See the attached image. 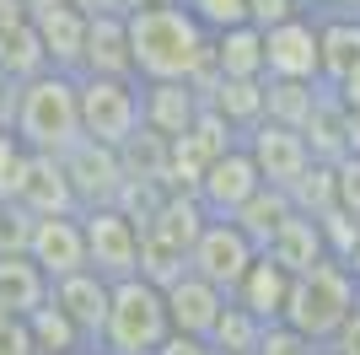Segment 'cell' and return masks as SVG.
Instances as JSON below:
<instances>
[{"instance_id": "38", "label": "cell", "mask_w": 360, "mask_h": 355, "mask_svg": "<svg viewBox=\"0 0 360 355\" xmlns=\"http://www.w3.org/2000/svg\"><path fill=\"white\" fill-rule=\"evenodd\" d=\"M333 97H339V103H345V108H349V113H355V118H360V70H355V75H349V81H345V87H339V92H333Z\"/></svg>"}, {"instance_id": "37", "label": "cell", "mask_w": 360, "mask_h": 355, "mask_svg": "<svg viewBox=\"0 0 360 355\" xmlns=\"http://www.w3.org/2000/svg\"><path fill=\"white\" fill-rule=\"evenodd\" d=\"M81 16H124V0H70Z\"/></svg>"}, {"instance_id": "31", "label": "cell", "mask_w": 360, "mask_h": 355, "mask_svg": "<svg viewBox=\"0 0 360 355\" xmlns=\"http://www.w3.org/2000/svg\"><path fill=\"white\" fill-rule=\"evenodd\" d=\"M183 11H188L199 27L215 38V32L242 27V22H248V0H183Z\"/></svg>"}, {"instance_id": "19", "label": "cell", "mask_w": 360, "mask_h": 355, "mask_svg": "<svg viewBox=\"0 0 360 355\" xmlns=\"http://www.w3.org/2000/svg\"><path fill=\"white\" fill-rule=\"evenodd\" d=\"M81 75H103V81H135V59H129V27L124 16H91L86 22V54Z\"/></svg>"}, {"instance_id": "29", "label": "cell", "mask_w": 360, "mask_h": 355, "mask_svg": "<svg viewBox=\"0 0 360 355\" xmlns=\"http://www.w3.org/2000/svg\"><path fill=\"white\" fill-rule=\"evenodd\" d=\"M258 340H264V323H258L253 312H242L237 301H226L205 344H210L215 355H253V350H258Z\"/></svg>"}, {"instance_id": "16", "label": "cell", "mask_w": 360, "mask_h": 355, "mask_svg": "<svg viewBox=\"0 0 360 355\" xmlns=\"http://www.w3.org/2000/svg\"><path fill=\"white\" fill-rule=\"evenodd\" d=\"M49 307L60 312L65 323H70L75 334L97 350V340H103V318H108V280H97L91 269L65 275V280L49 285Z\"/></svg>"}, {"instance_id": "40", "label": "cell", "mask_w": 360, "mask_h": 355, "mask_svg": "<svg viewBox=\"0 0 360 355\" xmlns=\"http://www.w3.org/2000/svg\"><path fill=\"white\" fill-rule=\"evenodd\" d=\"M312 11H360V0H307Z\"/></svg>"}, {"instance_id": "10", "label": "cell", "mask_w": 360, "mask_h": 355, "mask_svg": "<svg viewBox=\"0 0 360 355\" xmlns=\"http://www.w3.org/2000/svg\"><path fill=\"white\" fill-rule=\"evenodd\" d=\"M264 81H296V87H323L317 65V22L312 11L264 32Z\"/></svg>"}, {"instance_id": "24", "label": "cell", "mask_w": 360, "mask_h": 355, "mask_svg": "<svg viewBox=\"0 0 360 355\" xmlns=\"http://www.w3.org/2000/svg\"><path fill=\"white\" fill-rule=\"evenodd\" d=\"M49 301V280L32 269L27 253H0V312L22 323L27 312H38Z\"/></svg>"}, {"instance_id": "15", "label": "cell", "mask_w": 360, "mask_h": 355, "mask_svg": "<svg viewBox=\"0 0 360 355\" xmlns=\"http://www.w3.org/2000/svg\"><path fill=\"white\" fill-rule=\"evenodd\" d=\"M27 22H32V32H38V49H44L49 70L81 75V54H86V22H91V16H81L70 0H54V6H44V11H27Z\"/></svg>"}, {"instance_id": "5", "label": "cell", "mask_w": 360, "mask_h": 355, "mask_svg": "<svg viewBox=\"0 0 360 355\" xmlns=\"http://www.w3.org/2000/svg\"><path fill=\"white\" fill-rule=\"evenodd\" d=\"M75 108H81V140L103 151H124L140 135V81L75 75Z\"/></svg>"}, {"instance_id": "6", "label": "cell", "mask_w": 360, "mask_h": 355, "mask_svg": "<svg viewBox=\"0 0 360 355\" xmlns=\"http://www.w3.org/2000/svg\"><path fill=\"white\" fill-rule=\"evenodd\" d=\"M81 237H86V269L97 280L119 285L140 275V226L119 210H86L81 216Z\"/></svg>"}, {"instance_id": "7", "label": "cell", "mask_w": 360, "mask_h": 355, "mask_svg": "<svg viewBox=\"0 0 360 355\" xmlns=\"http://www.w3.org/2000/svg\"><path fill=\"white\" fill-rule=\"evenodd\" d=\"M65 173V189L75 199V216H86V210H108L119 199L124 189V156L119 151H103L91 146V140H75L65 156H54Z\"/></svg>"}, {"instance_id": "4", "label": "cell", "mask_w": 360, "mask_h": 355, "mask_svg": "<svg viewBox=\"0 0 360 355\" xmlns=\"http://www.w3.org/2000/svg\"><path fill=\"white\" fill-rule=\"evenodd\" d=\"M167 334H172V323H167V301L156 285H146L140 275L108 285V318L103 340H97L103 355H156Z\"/></svg>"}, {"instance_id": "12", "label": "cell", "mask_w": 360, "mask_h": 355, "mask_svg": "<svg viewBox=\"0 0 360 355\" xmlns=\"http://www.w3.org/2000/svg\"><path fill=\"white\" fill-rule=\"evenodd\" d=\"M242 151L253 156L258 178H264V189H280L285 194L290 183H296L307 167H312V151H307V140H301L296 130H285V124H258V130L242 135Z\"/></svg>"}, {"instance_id": "27", "label": "cell", "mask_w": 360, "mask_h": 355, "mask_svg": "<svg viewBox=\"0 0 360 355\" xmlns=\"http://www.w3.org/2000/svg\"><path fill=\"white\" fill-rule=\"evenodd\" d=\"M290 216H296V210H290V199L280 189H258L253 199H248V205L237 210V216H231V226H237L242 237H248V242H253L258 253L269 248V237L280 232V226L290 221Z\"/></svg>"}, {"instance_id": "8", "label": "cell", "mask_w": 360, "mask_h": 355, "mask_svg": "<svg viewBox=\"0 0 360 355\" xmlns=\"http://www.w3.org/2000/svg\"><path fill=\"white\" fill-rule=\"evenodd\" d=\"M253 259H258V248L231 221H205V232H199L194 248H188V275H199L205 285L231 296L242 285V275L253 269Z\"/></svg>"}, {"instance_id": "34", "label": "cell", "mask_w": 360, "mask_h": 355, "mask_svg": "<svg viewBox=\"0 0 360 355\" xmlns=\"http://www.w3.org/2000/svg\"><path fill=\"white\" fill-rule=\"evenodd\" d=\"M22 156H27V151L16 146V135L0 124V199H6V189H11V178H16V167H22Z\"/></svg>"}, {"instance_id": "42", "label": "cell", "mask_w": 360, "mask_h": 355, "mask_svg": "<svg viewBox=\"0 0 360 355\" xmlns=\"http://www.w3.org/2000/svg\"><path fill=\"white\" fill-rule=\"evenodd\" d=\"M312 355H328V350H323V344H317V350H312Z\"/></svg>"}, {"instance_id": "28", "label": "cell", "mask_w": 360, "mask_h": 355, "mask_svg": "<svg viewBox=\"0 0 360 355\" xmlns=\"http://www.w3.org/2000/svg\"><path fill=\"white\" fill-rule=\"evenodd\" d=\"M285 199H290V210H296V216H312V221H317V216H328V210L339 205V173H333L328 162H312V167H307V173L285 189Z\"/></svg>"}, {"instance_id": "13", "label": "cell", "mask_w": 360, "mask_h": 355, "mask_svg": "<svg viewBox=\"0 0 360 355\" xmlns=\"http://www.w3.org/2000/svg\"><path fill=\"white\" fill-rule=\"evenodd\" d=\"M0 205L22 210L27 221L75 216V199H70V189H65V173H60L54 156H22V167H16V178H11V189H6Z\"/></svg>"}, {"instance_id": "33", "label": "cell", "mask_w": 360, "mask_h": 355, "mask_svg": "<svg viewBox=\"0 0 360 355\" xmlns=\"http://www.w3.org/2000/svg\"><path fill=\"white\" fill-rule=\"evenodd\" d=\"M312 350H317V344H307V340L296 334V328H285V323H269L253 355H312Z\"/></svg>"}, {"instance_id": "14", "label": "cell", "mask_w": 360, "mask_h": 355, "mask_svg": "<svg viewBox=\"0 0 360 355\" xmlns=\"http://www.w3.org/2000/svg\"><path fill=\"white\" fill-rule=\"evenodd\" d=\"M199 108H205L199 87H183V81H140V130L150 140H162V146H172V140H183V135L194 130Z\"/></svg>"}, {"instance_id": "23", "label": "cell", "mask_w": 360, "mask_h": 355, "mask_svg": "<svg viewBox=\"0 0 360 355\" xmlns=\"http://www.w3.org/2000/svg\"><path fill=\"white\" fill-rule=\"evenodd\" d=\"M210 75H215V81H264V32H253L248 22L215 32Z\"/></svg>"}, {"instance_id": "11", "label": "cell", "mask_w": 360, "mask_h": 355, "mask_svg": "<svg viewBox=\"0 0 360 355\" xmlns=\"http://www.w3.org/2000/svg\"><path fill=\"white\" fill-rule=\"evenodd\" d=\"M22 253L32 259V269H38L49 285L65 280V275H81V269H86V237H81V216H44V221H32Z\"/></svg>"}, {"instance_id": "36", "label": "cell", "mask_w": 360, "mask_h": 355, "mask_svg": "<svg viewBox=\"0 0 360 355\" xmlns=\"http://www.w3.org/2000/svg\"><path fill=\"white\" fill-rule=\"evenodd\" d=\"M156 355H215V350H210L205 340H188V334H167Z\"/></svg>"}, {"instance_id": "25", "label": "cell", "mask_w": 360, "mask_h": 355, "mask_svg": "<svg viewBox=\"0 0 360 355\" xmlns=\"http://www.w3.org/2000/svg\"><path fill=\"white\" fill-rule=\"evenodd\" d=\"M205 108H210L215 118H226L231 124V135H248L264 124V81H210V92H205Z\"/></svg>"}, {"instance_id": "41", "label": "cell", "mask_w": 360, "mask_h": 355, "mask_svg": "<svg viewBox=\"0 0 360 355\" xmlns=\"http://www.w3.org/2000/svg\"><path fill=\"white\" fill-rule=\"evenodd\" d=\"M22 11H44V6H54V0H16Z\"/></svg>"}, {"instance_id": "20", "label": "cell", "mask_w": 360, "mask_h": 355, "mask_svg": "<svg viewBox=\"0 0 360 355\" xmlns=\"http://www.w3.org/2000/svg\"><path fill=\"white\" fill-rule=\"evenodd\" d=\"M231 301H237L242 312H253L258 323H285V301H290V275L280 264H269L264 253L253 259V269L242 275V285L231 291Z\"/></svg>"}, {"instance_id": "3", "label": "cell", "mask_w": 360, "mask_h": 355, "mask_svg": "<svg viewBox=\"0 0 360 355\" xmlns=\"http://www.w3.org/2000/svg\"><path fill=\"white\" fill-rule=\"evenodd\" d=\"M360 307V285L345 264H317L312 275L290 280V301H285V328H296L307 344H328L345 318Z\"/></svg>"}, {"instance_id": "18", "label": "cell", "mask_w": 360, "mask_h": 355, "mask_svg": "<svg viewBox=\"0 0 360 355\" xmlns=\"http://www.w3.org/2000/svg\"><path fill=\"white\" fill-rule=\"evenodd\" d=\"M167 301V323H172V334H188V340H210L215 318H221V307L231 301V296H221L215 285H205L199 275H178V280L162 291Z\"/></svg>"}, {"instance_id": "26", "label": "cell", "mask_w": 360, "mask_h": 355, "mask_svg": "<svg viewBox=\"0 0 360 355\" xmlns=\"http://www.w3.org/2000/svg\"><path fill=\"white\" fill-rule=\"evenodd\" d=\"M49 59L44 49H38V32H32V22L22 16V22H11V27H0V81L6 87H22V81H32V75H44Z\"/></svg>"}, {"instance_id": "30", "label": "cell", "mask_w": 360, "mask_h": 355, "mask_svg": "<svg viewBox=\"0 0 360 355\" xmlns=\"http://www.w3.org/2000/svg\"><path fill=\"white\" fill-rule=\"evenodd\" d=\"M317 232H323V248H328V264H349V253L360 248V221L345 216L333 205L328 216H317Z\"/></svg>"}, {"instance_id": "2", "label": "cell", "mask_w": 360, "mask_h": 355, "mask_svg": "<svg viewBox=\"0 0 360 355\" xmlns=\"http://www.w3.org/2000/svg\"><path fill=\"white\" fill-rule=\"evenodd\" d=\"M6 130L27 156H65L81 140V108H75V75L44 70L11 92Z\"/></svg>"}, {"instance_id": "43", "label": "cell", "mask_w": 360, "mask_h": 355, "mask_svg": "<svg viewBox=\"0 0 360 355\" xmlns=\"http://www.w3.org/2000/svg\"><path fill=\"white\" fill-rule=\"evenodd\" d=\"M81 355H103V350H81Z\"/></svg>"}, {"instance_id": "21", "label": "cell", "mask_w": 360, "mask_h": 355, "mask_svg": "<svg viewBox=\"0 0 360 355\" xmlns=\"http://www.w3.org/2000/svg\"><path fill=\"white\" fill-rule=\"evenodd\" d=\"M264 259H269V264H280L290 280H296V275H312L317 264H328V248H323V232H317L312 216H290V221L269 237Z\"/></svg>"}, {"instance_id": "22", "label": "cell", "mask_w": 360, "mask_h": 355, "mask_svg": "<svg viewBox=\"0 0 360 355\" xmlns=\"http://www.w3.org/2000/svg\"><path fill=\"white\" fill-rule=\"evenodd\" d=\"M301 140H307V151H312V162L339 167L349 156V108L339 103L328 87L317 92V108H312V118L301 124Z\"/></svg>"}, {"instance_id": "1", "label": "cell", "mask_w": 360, "mask_h": 355, "mask_svg": "<svg viewBox=\"0 0 360 355\" xmlns=\"http://www.w3.org/2000/svg\"><path fill=\"white\" fill-rule=\"evenodd\" d=\"M129 27V59H135V81H183L199 87V97L210 92V32L194 16L172 6V11H140L124 16Z\"/></svg>"}, {"instance_id": "35", "label": "cell", "mask_w": 360, "mask_h": 355, "mask_svg": "<svg viewBox=\"0 0 360 355\" xmlns=\"http://www.w3.org/2000/svg\"><path fill=\"white\" fill-rule=\"evenodd\" d=\"M323 350H328V355H360V307L345 318V328H339V334H333Z\"/></svg>"}, {"instance_id": "39", "label": "cell", "mask_w": 360, "mask_h": 355, "mask_svg": "<svg viewBox=\"0 0 360 355\" xmlns=\"http://www.w3.org/2000/svg\"><path fill=\"white\" fill-rule=\"evenodd\" d=\"M183 0H124V16H140V11H172Z\"/></svg>"}, {"instance_id": "9", "label": "cell", "mask_w": 360, "mask_h": 355, "mask_svg": "<svg viewBox=\"0 0 360 355\" xmlns=\"http://www.w3.org/2000/svg\"><path fill=\"white\" fill-rule=\"evenodd\" d=\"M258 189H264V178H258L253 156H248L242 146H231L226 156H215V162L199 173L194 199H199V210H205L210 221H231V216H237Z\"/></svg>"}, {"instance_id": "17", "label": "cell", "mask_w": 360, "mask_h": 355, "mask_svg": "<svg viewBox=\"0 0 360 355\" xmlns=\"http://www.w3.org/2000/svg\"><path fill=\"white\" fill-rule=\"evenodd\" d=\"M317 22V65L323 87L339 92L360 70V11H312Z\"/></svg>"}, {"instance_id": "32", "label": "cell", "mask_w": 360, "mask_h": 355, "mask_svg": "<svg viewBox=\"0 0 360 355\" xmlns=\"http://www.w3.org/2000/svg\"><path fill=\"white\" fill-rule=\"evenodd\" d=\"M307 11H312L307 0H248V27L274 32V27H285V22H296V16H307Z\"/></svg>"}]
</instances>
